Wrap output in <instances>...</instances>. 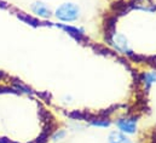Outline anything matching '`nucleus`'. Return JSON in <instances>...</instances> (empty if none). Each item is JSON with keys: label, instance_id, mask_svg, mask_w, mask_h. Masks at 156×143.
<instances>
[{"label": "nucleus", "instance_id": "f03ea898", "mask_svg": "<svg viewBox=\"0 0 156 143\" xmlns=\"http://www.w3.org/2000/svg\"><path fill=\"white\" fill-rule=\"evenodd\" d=\"M32 10L34 13L39 15L41 17H48L50 16V9L42 2H34L32 5Z\"/></svg>", "mask_w": 156, "mask_h": 143}, {"label": "nucleus", "instance_id": "f257e3e1", "mask_svg": "<svg viewBox=\"0 0 156 143\" xmlns=\"http://www.w3.org/2000/svg\"><path fill=\"white\" fill-rule=\"evenodd\" d=\"M78 7L73 4H63L61 5L57 11H56V16L62 20V21H74L78 18Z\"/></svg>", "mask_w": 156, "mask_h": 143}, {"label": "nucleus", "instance_id": "7ed1b4c3", "mask_svg": "<svg viewBox=\"0 0 156 143\" xmlns=\"http://www.w3.org/2000/svg\"><path fill=\"white\" fill-rule=\"evenodd\" d=\"M109 143H131V141L119 132H112L109 136Z\"/></svg>", "mask_w": 156, "mask_h": 143}]
</instances>
